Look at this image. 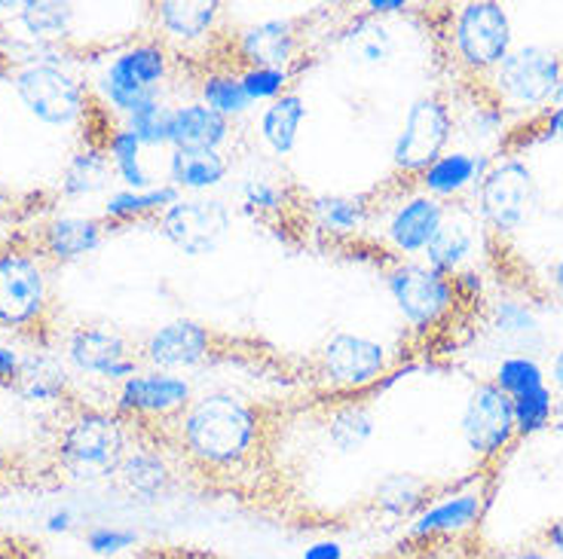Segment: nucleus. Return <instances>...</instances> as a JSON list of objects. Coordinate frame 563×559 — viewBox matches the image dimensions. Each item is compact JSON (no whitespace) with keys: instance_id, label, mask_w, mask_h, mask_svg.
Masks as SVG:
<instances>
[{"instance_id":"b1692460","label":"nucleus","mask_w":563,"mask_h":559,"mask_svg":"<svg viewBox=\"0 0 563 559\" xmlns=\"http://www.w3.org/2000/svg\"><path fill=\"white\" fill-rule=\"evenodd\" d=\"M236 123L206 108L202 101H178L172 111L169 150H224Z\"/></svg>"},{"instance_id":"2eb2a0df","label":"nucleus","mask_w":563,"mask_h":559,"mask_svg":"<svg viewBox=\"0 0 563 559\" xmlns=\"http://www.w3.org/2000/svg\"><path fill=\"white\" fill-rule=\"evenodd\" d=\"M444 217H448L444 202H438L422 190H410L408 197H398L383 209V245L389 248V254H395V260H417L435 238Z\"/></svg>"},{"instance_id":"603ef678","label":"nucleus","mask_w":563,"mask_h":559,"mask_svg":"<svg viewBox=\"0 0 563 559\" xmlns=\"http://www.w3.org/2000/svg\"><path fill=\"white\" fill-rule=\"evenodd\" d=\"M123 559H214L206 557V554H132V557Z\"/></svg>"},{"instance_id":"58836bf2","label":"nucleus","mask_w":563,"mask_h":559,"mask_svg":"<svg viewBox=\"0 0 563 559\" xmlns=\"http://www.w3.org/2000/svg\"><path fill=\"white\" fill-rule=\"evenodd\" d=\"M172 111L175 104L169 99H156L141 104L132 113L123 116V126L141 141V147H169V128H172Z\"/></svg>"},{"instance_id":"37998d69","label":"nucleus","mask_w":563,"mask_h":559,"mask_svg":"<svg viewBox=\"0 0 563 559\" xmlns=\"http://www.w3.org/2000/svg\"><path fill=\"white\" fill-rule=\"evenodd\" d=\"M545 554H551L554 559H563V517L551 519V523H545L542 526V532H539V545Z\"/></svg>"},{"instance_id":"4d7b16f0","label":"nucleus","mask_w":563,"mask_h":559,"mask_svg":"<svg viewBox=\"0 0 563 559\" xmlns=\"http://www.w3.org/2000/svg\"><path fill=\"white\" fill-rule=\"evenodd\" d=\"M3 471H7V447L0 444V477H3Z\"/></svg>"},{"instance_id":"8fccbe9b","label":"nucleus","mask_w":563,"mask_h":559,"mask_svg":"<svg viewBox=\"0 0 563 559\" xmlns=\"http://www.w3.org/2000/svg\"><path fill=\"white\" fill-rule=\"evenodd\" d=\"M549 284L551 291L558 294V300L563 303V257H558V260L549 266Z\"/></svg>"},{"instance_id":"6e6d98bb","label":"nucleus","mask_w":563,"mask_h":559,"mask_svg":"<svg viewBox=\"0 0 563 559\" xmlns=\"http://www.w3.org/2000/svg\"><path fill=\"white\" fill-rule=\"evenodd\" d=\"M401 559H422V545L417 541V538H410V554Z\"/></svg>"},{"instance_id":"79ce46f5","label":"nucleus","mask_w":563,"mask_h":559,"mask_svg":"<svg viewBox=\"0 0 563 559\" xmlns=\"http://www.w3.org/2000/svg\"><path fill=\"white\" fill-rule=\"evenodd\" d=\"M295 70L288 68H242L240 83L252 104H269L282 99L285 92H291Z\"/></svg>"},{"instance_id":"de8ad7c7","label":"nucleus","mask_w":563,"mask_h":559,"mask_svg":"<svg viewBox=\"0 0 563 559\" xmlns=\"http://www.w3.org/2000/svg\"><path fill=\"white\" fill-rule=\"evenodd\" d=\"M129 545H132V538H129V535H117V532H96V535H92V547H99V550L120 554V550Z\"/></svg>"},{"instance_id":"13d9d810","label":"nucleus","mask_w":563,"mask_h":559,"mask_svg":"<svg viewBox=\"0 0 563 559\" xmlns=\"http://www.w3.org/2000/svg\"><path fill=\"white\" fill-rule=\"evenodd\" d=\"M554 104H563V80L561 86H558V96H554V101H551V108H554Z\"/></svg>"},{"instance_id":"3c124183","label":"nucleus","mask_w":563,"mask_h":559,"mask_svg":"<svg viewBox=\"0 0 563 559\" xmlns=\"http://www.w3.org/2000/svg\"><path fill=\"white\" fill-rule=\"evenodd\" d=\"M307 559H340V547L334 541H319L310 547Z\"/></svg>"},{"instance_id":"6ab92c4d","label":"nucleus","mask_w":563,"mask_h":559,"mask_svg":"<svg viewBox=\"0 0 563 559\" xmlns=\"http://www.w3.org/2000/svg\"><path fill=\"white\" fill-rule=\"evenodd\" d=\"M435 499H441V492L429 483V477L413 471H386L374 480L365 507L374 517L389 523H413Z\"/></svg>"},{"instance_id":"7c9ffc66","label":"nucleus","mask_w":563,"mask_h":559,"mask_svg":"<svg viewBox=\"0 0 563 559\" xmlns=\"http://www.w3.org/2000/svg\"><path fill=\"white\" fill-rule=\"evenodd\" d=\"M113 181V166L108 154H104V144L101 141H86V147H80L77 154L70 156L68 166L62 171V197L77 202V199H89L104 193Z\"/></svg>"},{"instance_id":"864d4df0","label":"nucleus","mask_w":563,"mask_h":559,"mask_svg":"<svg viewBox=\"0 0 563 559\" xmlns=\"http://www.w3.org/2000/svg\"><path fill=\"white\" fill-rule=\"evenodd\" d=\"M551 428L558 434H563V394L554 398V420H551Z\"/></svg>"},{"instance_id":"bb28decb","label":"nucleus","mask_w":563,"mask_h":559,"mask_svg":"<svg viewBox=\"0 0 563 559\" xmlns=\"http://www.w3.org/2000/svg\"><path fill=\"white\" fill-rule=\"evenodd\" d=\"M334 43L355 65H365V68H383L395 56L393 31L386 29L383 19H374L362 10L350 15V22L334 31Z\"/></svg>"},{"instance_id":"cd10ccee","label":"nucleus","mask_w":563,"mask_h":559,"mask_svg":"<svg viewBox=\"0 0 563 559\" xmlns=\"http://www.w3.org/2000/svg\"><path fill=\"white\" fill-rule=\"evenodd\" d=\"M303 120H307V101H303V96L297 89L285 92L282 99L269 101V104L261 108V116H257L261 144L273 156H279V159L291 156L295 154L297 141H300Z\"/></svg>"},{"instance_id":"0eeeda50","label":"nucleus","mask_w":563,"mask_h":559,"mask_svg":"<svg viewBox=\"0 0 563 559\" xmlns=\"http://www.w3.org/2000/svg\"><path fill=\"white\" fill-rule=\"evenodd\" d=\"M456 135L451 101L438 92H426L410 101L401 128L393 141V166L405 178H420L438 156L448 154Z\"/></svg>"},{"instance_id":"c9c22d12","label":"nucleus","mask_w":563,"mask_h":559,"mask_svg":"<svg viewBox=\"0 0 563 559\" xmlns=\"http://www.w3.org/2000/svg\"><path fill=\"white\" fill-rule=\"evenodd\" d=\"M197 96L206 108H211L214 113H221V116L230 120V123H236V120H242V116H249L254 108L240 83V70H230V68L206 70V74L199 77Z\"/></svg>"},{"instance_id":"9b49d317","label":"nucleus","mask_w":563,"mask_h":559,"mask_svg":"<svg viewBox=\"0 0 563 559\" xmlns=\"http://www.w3.org/2000/svg\"><path fill=\"white\" fill-rule=\"evenodd\" d=\"M233 226V211L218 197H181L156 217L159 236L184 257H209Z\"/></svg>"},{"instance_id":"a878e982","label":"nucleus","mask_w":563,"mask_h":559,"mask_svg":"<svg viewBox=\"0 0 563 559\" xmlns=\"http://www.w3.org/2000/svg\"><path fill=\"white\" fill-rule=\"evenodd\" d=\"M490 334L508 355H533L545 349V331L533 303L518 297H499L490 306Z\"/></svg>"},{"instance_id":"2f4dec72","label":"nucleus","mask_w":563,"mask_h":559,"mask_svg":"<svg viewBox=\"0 0 563 559\" xmlns=\"http://www.w3.org/2000/svg\"><path fill=\"white\" fill-rule=\"evenodd\" d=\"M178 199H181V193L166 181H159L151 190H126V187H120V190H111L104 197L101 221L108 224V230H111V224H135V221H147V217L156 221Z\"/></svg>"},{"instance_id":"f8f14e48","label":"nucleus","mask_w":563,"mask_h":559,"mask_svg":"<svg viewBox=\"0 0 563 559\" xmlns=\"http://www.w3.org/2000/svg\"><path fill=\"white\" fill-rule=\"evenodd\" d=\"M65 364L111 385H123L144 367L141 349L132 346V339L101 324H80L65 336Z\"/></svg>"},{"instance_id":"49530a36","label":"nucleus","mask_w":563,"mask_h":559,"mask_svg":"<svg viewBox=\"0 0 563 559\" xmlns=\"http://www.w3.org/2000/svg\"><path fill=\"white\" fill-rule=\"evenodd\" d=\"M405 10H408L405 0H367L365 7H362V13L374 15V19H386V15L405 13Z\"/></svg>"},{"instance_id":"f3484780","label":"nucleus","mask_w":563,"mask_h":559,"mask_svg":"<svg viewBox=\"0 0 563 559\" xmlns=\"http://www.w3.org/2000/svg\"><path fill=\"white\" fill-rule=\"evenodd\" d=\"M211 349L214 339L206 324L194 318H175L147 334V339L141 343V364L154 370L187 373L209 361Z\"/></svg>"},{"instance_id":"09e8293b","label":"nucleus","mask_w":563,"mask_h":559,"mask_svg":"<svg viewBox=\"0 0 563 559\" xmlns=\"http://www.w3.org/2000/svg\"><path fill=\"white\" fill-rule=\"evenodd\" d=\"M545 373H549V379H551V389H558V392L563 394V349H558L554 355H551Z\"/></svg>"},{"instance_id":"1a4fd4ad","label":"nucleus","mask_w":563,"mask_h":559,"mask_svg":"<svg viewBox=\"0 0 563 559\" xmlns=\"http://www.w3.org/2000/svg\"><path fill=\"white\" fill-rule=\"evenodd\" d=\"M451 43L456 62L465 70L490 77L515 43L508 10L496 0H472L456 7L451 19Z\"/></svg>"},{"instance_id":"f704fd0d","label":"nucleus","mask_w":563,"mask_h":559,"mask_svg":"<svg viewBox=\"0 0 563 559\" xmlns=\"http://www.w3.org/2000/svg\"><path fill=\"white\" fill-rule=\"evenodd\" d=\"M104 154L111 159L113 166V178L123 183L126 190H151L156 187V178L144 168V147H141V141L129 132L123 123L120 126H108L104 132Z\"/></svg>"},{"instance_id":"a18cd8bd","label":"nucleus","mask_w":563,"mask_h":559,"mask_svg":"<svg viewBox=\"0 0 563 559\" xmlns=\"http://www.w3.org/2000/svg\"><path fill=\"white\" fill-rule=\"evenodd\" d=\"M19 364H22V355L13 346H3L0 343V385H13L15 373H19Z\"/></svg>"},{"instance_id":"7ed1b4c3","label":"nucleus","mask_w":563,"mask_h":559,"mask_svg":"<svg viewBox=\"0 0 563 559\" xmlns=\"http://www.w3.org/2000/svg\"><path fill=\"white\" fill-rule=\"evenodd\" d=\"M175 70V49L159 37L126 43L117 49L96 77V92L108 111L126 116L141 104L166 99V86Z\"/></svg>"},{"instance_id":"f03ea898","label":"nucleus","mask_w":563,"mask_h":559,"mask_svg":"<svg viewBox=\"0 0 563 559\" xmlns=\"http://www.w3.org/2000/svg\"><path fill=\"white\" fill-rule=\"evenodd\" d=\"M13 89L19 101L46 126L68 128L84 123L89 113V89L62 62L58 46H31L13 70Z\"/></svg>"},{"instance_id":"423d86ee","label":"nucleus","mask_w":563,"mask_h":559,"mask_svg":"<svg viewBox=\"0 0 563 559\" xmlns=\"http://www.w3.org/2000/svg\"><path fill=\"white\" fill-rule=\"evenodd\" d=\"M561 80L563 62L539 43H527V46L511 49L499 62V68L487 77L493 101L503 111H536V108L549 111Z\"/></svg>"},{"instance_id":"a19ab883","label":"nucleus","mask_w":563,"mask_h":559,"mask_svg":"<svg viewBox=\"0 0 563 559\" xmlns=\"http://www.w3.org/2000/svg\"><path fill=\"white\" fill-rule=\"evenodd\" d=\"M554 389L545 385V389H539V392L521 394V398H515L511 406H515V432L518 437H530V434L545 432L554 420Z\"/></svg>"},{"instance_id":"393cba45","label":"nucleus","mask_w":563,"mask_h":559,"mask_svg":"<svg viewBox=\"0 0 563 559\" xmlns=\"http://www.w3.org/2000/svg\"><path fill=\"white\" fill-rule=\"evenodd\" d=\"M233 171V163L224 150H169L166 159V183L181 197H211L221 190Z\"/></svg>"},{"instance_id":"4be33fe9","label":"nucleus","mask_w":563,"mask_h":559,"mask_svg":"<svg viewBox=\"0 0 563 559\" xmlns=\"http://www.w3.org/2000/svg\"><path fill=\"white\" fill-rule=\"evenodd\" d=\"M224 7L214 0H163L154 3V22L166 46H199L218 31Z\"/></svg>"},{"instance_id":"4c0bfd02","label":"nucleus","mask_w":563,"mask_h":559,"mask_svg":"<svg viewBox=\"0 0 563 559\" xmlns=\"http://www.w3.org/2000/svg\"><path fill=\"white\" fill-rule=\"evenodd\" d=\"M493 382L515 401L521 394L545 389L549 373H545V364L533 358V355H503L496 370H493Z\"/></svg>"},{"instance_id":"f257e3e1","label":"nucleus","mask_w":563,"mask_h":559,"mask_svg":"<svg viewBox=\"0 0 563 559\" xmlns=\"http://www.w3.org/2000/svg\"><path fill=\"white\" fill-rule=\"evenodd\" d=\"M264 420L252 401L214 389L197 394L175 420V440L190 465L211 477L242 474L261 447Z\"/></svg>"},{"instance_id":"c756f323","label":"nucleus","mask_w":563,"mask_h":559,"mask_svg":"<svg viewBox=\"0 0 563 559\" xmlns=\"http://www.w3.org/2000/svg\"><path fill=\"white\" fill-rule=\"evenodd\" d=\"M68 364L49 351H29L22 355L19 373L13 379V389L19 398L31 404H56L68 392Z\"/></svg>"},{"instance_id":"c85d7f7f","label":"nucleus","mask_w":563,"mask_h":559,"mask_svg":"<svg viewBox=\"0 0 563 559\" xmlns=\"http://www.w3.org/2000/svg\"><path fill=\"white\" fill-rule=\"evenodd\" d=\"M371 197H346V193H322L307 205L312 226L331 238H352L371 226Z\"/></svg>"},{"instance_id":"ea45409f","label":"nucleus","mask_w":563,"mask_h":559,"mask_svg":"<svg viewBox=\"0 0 563 559\" xmlns=\"http://www.w3.org/2000/svg\"><path fill=\"white\" fill-rule=\"evenodd\" d=\"M240 202L242 209L254 214V217H279L291 205L285 183H279L276 178H267V175L245 178L240 183Z\"/></svg>"},{"instance_id":"a211bd4d","label":"nucleus","mask_w":563,"mask_h":559,"mask_svg":"<svg viewBox=\"0 0 563 559\" xmlns=\"http://www.w3.org/2000/svg\"><path fill=\"white\" fill-rule=\"evenodd\" d=\"M303 49V37L295 19H261L233 37V53L242 68H288L295 70V58Z\"/></svg>"},{"instance_id":"dca6fc26","label":"nucleus","mask_w":563,"mask_h":559,"mask_svg":"<svg viewBox=\"0 0 563 559\" xmlns=\"http://www.w3.org/2000/svg\"><path fill=\"white\" fill-rule=\"evenodd\" d=\"M460 434L478 459H496L518 437L511 398L493 379L472 389L460 416Z\"/></svg>"},{"instance_id":"ddd939ff","label":"nucleus","mask_w":563,"mask_h":559,"mask_svg":"<svg viewBox=\"0 0 563 559\" xmlns=\"http://www.w3.org/2000/svg\"><path fill=\"white\" fill-rule=\"evenodd\" d=\"M194 398H197V392H194L190 377L169 373V370H154V367H141L135 377H129L113 392L117 416L144 422H175L190 406Z\"/></svg>"},{"instance_id":"39448f33","label":"nucleus","mask_w":563,"mask_h":559,"mask_svg":"<svg viewBox=\"0 0 563 559\" xmlns=\"http://www.w3.org/2000/svg\"><path fill=\"white\" fill-rule=\"evenodd\" d=\"M49 272L31 245H0V331L29 334L46 322Z\"/></svg>"},{"instance_id":"aec40b11","label":"nucleus","mask_w":563,"mask_h":559,"mask_svg":"<svg viewBox=\"0 0 563 559\" xmlns=\"http://www.w3.org/2000/svg\"><path fill=\"white\" fill-rule=\"evenodd\" d=\"M108 236V224L101 217L86 214H56L37 230L34 248L43 260L53 264H77L86 254L99 251V245Z\"/></svg>"},{"instance_id":"4468645a","label":"nucleus","mask_w":563,"mask_h":559,"mask_svg":"<svg viewBox=\"0 0 563 559\" xmlns=\"http://www.w3.org/2000/svg\"><path fill=\"white\" fill-rule=\"evenodd\" d=\"M386 364H389V355L380 339L352 334V331H334L316 355L319 377L338 389H350V392L377 385L386 373Z\"/></svg>"},{"instance_id":"6e6552de","label":"nucleus","mask_w":563,"mask_h":559,"mask_svg":"<svg viewBox=\"0 0 563 559\" xmlns=\"http://www.w3.org/2000/svg\"><path fill=\"white\" fill-rule=\"evenodd\" d=\"M475 199H478L481 224L490 226L496 236H515L530 224L539 205L533 171L521 156H499L493 159L490 171L478 183Z\"/></svg>"},{"instance_id":"e433bc0d","label":"nucleus","mask_w":563,"mask_h":559,"mask_svg":"<svg viewBox=\"0 0 563 559\" xmlns=\"http://www.w3.org/2000/svg\"><path fill=\"white\" fill-rule=\"evenodd\" d=\"M120 480L129 492H139V495H156L172 483V465L166 456L154 447H139L129 449L126 459L120 465Z\"/></svg>"},{"instance_id":"473e14b6","label":"nucleus","mask_w":563,"mask_h":559,"mask_svg":"<svg viewBox=\"0 0 563 559\" xmlns=\"http://www.w3.org/2000/svg\"><path fill=\"white\" fill-rule=\"evenodd\" d=\"M13 25L29 34L31 46H58L74 29V7L56 0H25L15 3Z\"/></svg>"},{"instance_id":"20e7f679","label":"nucleus","mask_w":563,"mask_h":559,"mask_svg":"<svg viewBox=\"0 0 563 559\" xmlns=\"http://www.w3.org/2000/svg\"><path fill=\"white\" fill-rule=\"evenodd\" d=\"M129 452V434L117 413L77 410L58 432V465L70 477L92 480L120 471Z\"/></svg>"},{"instance_id":"c03bdc74","label":"nucleus","mask_w":563,"mask_h":559,"mask_svg":"<svg viewBox=\"0 0 563 559\" xmlns=\"http://www.w3.org/2000/svg\"><path fill=\"white\" fill-rule=\"evenodd\" d=\"M542 141H563V104H554L542 113Z\"/></svg>"},{"instance_id":"5701e85b","label":"nucleus","mask_w":563,"mask_h":559,"mask_svg":"<svg viewBox=\"0 0 563 559\" xmlns=\"http://www.w3.org/2000/svg\"><path fill=\"white\" fill-rule=\"evenodd\" d=\"M493 156L484 150H448L417 178V190L435 197L438 202L475 193L484 175L490 171Z\"/></svg>"},{"instance_id":"412c9836","label":"nucleus","mask_w":563,"mask_h":559,"mask_svg":"<svg viewBox=\"0 0 563 559\" xmlns=\"http://www.w3.org/2000/svg\"><path fill=\"white\" fill-rule=\"evenodd\" d=\"M478 211L448 205V217L429 242V248L422 251V264L438 269L448 279L465 272L478 251Z\"/></svg>"},{"instance_id":"5fc2aeb1","label":"nucleus","mask_w":563,"mask_h":559,"mask_svg":"<svg viewBox=\"0 0 563 559\" xmlns=\"http://www.w3.org/2000/svg\"><path fill=\"white\" fill-rule=\"evenodd\" d=\"M10 209V187L0 181V214Z\"/></svg>"},{"instance_id":"72a5a7b5","label":"nucleus","mask_w":563,"mask_h":559,"mask_svg":"<svg viewBox=\"0 0 563 559\" xmlns=\"http://www.w3.org/2000/svg\"><path fill=\"white\" fill-rule=\"evenodd\" d=\"M324 434H328V444L338 449L340 456L362 452L374 440V434H377L374 406L367 404V401H343L328 416Z\"/></svg>"},{"instance_id":"9d476101","label":"nucleus","mask_w":563,"mask_h":559,"mask_svg":"<svg viewBox=\"0 0 563 559\" xmlns=\"http://www.w3.org/2000/svg\"><path fill=\"white\" fill-rule=\"evenodd\" d=\"M383 284L393 297L395 309L413 331L438 327L460 300L453 281L422 260H393L383 269Z\"/></svg>"}]
</instances>
